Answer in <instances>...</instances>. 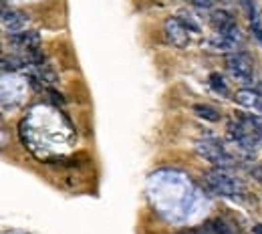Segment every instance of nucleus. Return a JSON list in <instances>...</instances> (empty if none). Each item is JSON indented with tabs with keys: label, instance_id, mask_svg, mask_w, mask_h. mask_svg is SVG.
Returning <instances> with one entry per match:
<instances>
[{
	"label": "nucleus",
	"instance_id": "obj_14",
	"mask_svg": "<svg viewBox=\"0 0 262 234\" xmlns=\"http://www.w3.org/2000/svg\"><path fill=\"white\" fill-rule=\"evenodd\" d=\"M242 6L250 18V25H260V16H258V6L254 0H242Z\"/></svg>",
	"mask_w": 262,
	"mask_h": 234
},
{
	"label": "nucleus",
	"instance_id": "obj_3",
	"mask_svg": "<svg viewBox=\"0 0 262 234\" xmlns=\"http://www.w3.org/2000/svg\"><path fill=\"white\" fill-rule=\"evenodd\" d=\"M196 152H198L204 160H208L210 164H214L216 167H230L234 164L232 156L224 150V147L220 143H216L212 139H200L196 141Z\"/></svg>",
	"mask_w": 262,
	"mask_h": 234
},
{
	"label": "nucleus",
	"instance_id": "obj_10",
	"mask_svg": "<svg viewBox=\"0 0 262 234\" xmlns=\"http://www.w3.org/2000/svg\"><path fill=\"white\" fill-rule=\"evenodd\" d=\"M236 101L240 105H244V107H250V109H258V105H260V97L252 91H238L236 93Z\"/></svg>",
	"mask_w": 262,
	"mask_h": 234
},
{
	"label": "nucleus",
	"instance_id": "obj_13",
	"mask_svg": "<svg viewBox=\"0 0 262 234\" xmlns=\"http://www.w3.org/2000/svg\"><path fill=\"white\" fill-rule=\"evenodd\" d=\"M208 81H210V87H212L216 93H220V95H228V93H230V91H228V85L224 83V79H222L220 73H210Z\"/></svg>",
	"mask_w": 262,
	"mask_h": 234
},
{
	"label": "nucleus",
	"instance_id": "obj_15",
	"mask_svg": "<svg viewBox=\"0 0 262 234\" xmlns=\"http://www.w3.org/2000/svg\"><path fill=\"white\" fill-rule=\"evenodd\" d=\"M178 18L182 20V23H184V27H186L190 33H200V27L194 23V18H192L188 12H180V14H178Z\"/></svg>",
	"mask_w": 262,
	"mask_h": 234
},
{
	"label": "nucleus",
	"instance_id": "obj_19",
	"mask_svg": "<svg viewBox=\"0 0 262 234\" xmlns=\"http://www.w3.org/2000/svg\"><path fill=\"white\" fill-rule=\"evenodd\" d=\"M252 234H262V224H256L254 226V232Z\"/></svg>",
	"mask_w": 262,
	"mask_h": 234
},
{
	"label": "nucleus",
	"instance_id": "obj_2",
	"mask_svg": "<svg viewBox=\"0 0 262 234\" xmlns=\"http://www.w3.org/2000/svg\"><path fill=\"white\" fill-rule=\"evenodd\" d=\"M250 123V121H248ZM228 135L230 139H234L240 147H244L248 152H256L260 143H262V135L250 125H244V123H228Z\"/></svg>",
	"mask_w": 262,
	"mask_h": 234
},
{
	"label": "nucleus",
	"instance_id": "obj_1",
	"mask_svg": "<svg viewBox=\"0 0 262 234\" xmlns=\"http://www.w3.org/2000/svg\"><path fill=\"white\" fill-rule=\"evenodd\" d=\"M204 184L208 186V190H212L214 194L224 196V198H242L244 196V186L240 180L228 176L222 167L210 169L204 174Z\"/></svg>",
	"mask_w": 262,
	"mask_h": 234
},
{
	"label": "nucleus",
	"instance_id": "obj_11",
	"mask_svg": "<svg viewBox=\"0 0 262 234\" xmlns=\"http://www.w3.org/2000/svg\"><path fill=\"white\" fill-rule=\"evenodd\" d=\"M206 226H208V230L214 232V234H238L236 228L230 226L228 222H224L222 218H214V220L206 222Z\"/></svg>",
	"mask_w": 262,
	"mask_h": 234
},
{
	"label": "nucleus",
	"instance_id": "obj_7",
	"mask_svg": "<svg viewBox=\"0 0 262 234\" xmlns=\"http://www.w3.org/2000/svg\"><path fill=\"white\" fill-rule=\"evenodd\" d=\"M27 27V14L20 12V10H8L4 8L2 10V29L8 33V34H16V33H23Z\"/></svg>",
	"mask_w": 262,
	"mask_h": 234
},
{
	"label": "nucleus",
	"instance_id": "obj_21",
	"mask_svg": "<svg viewBox=\"0 0 262 234\" xmlns=\"http://www.w3.org/2000/svg\"><path fill=\"white\" fill-rule=\"evenodd\" d=\"M188 2H190V0H188Z\"/></svg>",
	"mask_w": 262,
	"mask_h": 234
},
{
	"label": "nucleus",
	"instance_id": "obj_16",
	"mask_svg": "<svg viewBox=\"0 0 262 234\" xmlns=\"http://www.w3.org/2000/svg\"><path fill=\"white\" fill-rule=\"evenodd\" d=\"M250 29H252V34L262 42V27L260 25H250Z\"/></svg>",
	"mask_w": 262,
	"mask_h": 234
},
{
	"label": "nucleus",
	"instance_id": "obj_20",
	"mask_svg": "<svg viewBox=\"0 0 262 234\" xmlns=\"http://www.w3.org/2000/svg\"><path fill=\"white\" fill-rule=\"evenodd\" d=\"M258 111H260V113H262V101H260V105H258Z\"/></svg>",
	"mask_w": 262,
	"mask_h": 234
},
{
	"label": "nucleus",
	"instance_id": "obj_9",
	"mask_svg": "<svg viewBox=\"0 0 262 234\" xmlns=\"http://www.w3.org/2000/svg\"><path fill=\"white\" fill-rule=\"evenodd\" d=\"M210 45L218 51H234L238 40H234L228 33H216L212 38H210Z\"/></svg>",
	"mask_w": 262,
	"mask_h": 234
},
{
	"label": "nucleus",
	"instance_id": "obj_6",
	"mask_svg": "<svg viewBox=\"0 0 262 234\" xmlns=\"http://www.w3.org/2000/svg\"><path fill=\"white\" fill-rule=\"evenodd\" d=\"M10 42L20 49L25 55L29 53H36L38 47H40V36L36 31H23V33H16V34H10Z\"/></svg>",
	"mask_w": 262,
	"mask_h": 234
},
{
	"label": "nucleus",
	"instance_id": "obj_17",
	"mask_svg": "<svg viewBox=\"0 0 262 234\" xmlns=\"http://www.w3.org/2000/svg\"><path fill=\"white\" fill-rule=\"evenodd\" d=\"M178 234H206L204 230H184V232H178Z\"/></svg>",
	"mask_w": 262,
	"mask_h": 234
},
{
	"label": "nucleus",
	"instance_id": "obj_8",
	"mask_svg": "<svg viewBox=\"0 0 262 234\" xmlns=\"http://www.w3.org/2000/svg\"><path fill=\"white\" fill-rule=\"evenodd\" d=\"M210 25H212V29L216 33H224V31L232 29L236 23H234V16L230 12H226V10H214L210 14Z\"/></svg>",
	"mask_w": 262,
	"mask_h": 234
},
{
	"label": "nucleus",
	"instance_id": "obj_4",
	"mask_svg": "<svg viewBox=\"0 0 262 234\" xmlns=\"http://www.w3.org/2000/svg\"><path fill=\"white\" fill-rule=\"evenodd\" d=\"M226 69L240 83H250L252 81V61L244 53L226 55Z\"/></svg>",
	"mask_w": 262,
	"mask_h": 234
},
{
	"label": "nucleus",
	"instance_id": "obj_5",
	"mask_svg": "<svg viewBox=\"0 0 262 234\" xmlns=\"http://www.w3.org/2000/svg\"><path fill=\"white\" fill-rule=\"evenodd\" d=\"M164 31H165V38L171 42L173 47L178 49H186L190 45V31L184 27V23L178 16H167L164 23Z\"/></svg>",
	"mask_w": 262,
	"mask_h": 234
},
{
	"label": "nucleus",
	"instance_id": "obj_12",
	"mask_svg": "<svg viewBox=\"0 0 262 234\" xmlns=\"http://www.w3.org/2000/svg\"><path fill=\"white\" fill-rule=\"evenodd\" d=\"M194 111H196V115L206 119V121H218L220 119V113H218L214 107H210V105H204V103H196Z\"/></svg>",
	"mask_w": 262,
	"mask_h": 234
},
{
	"label": "nucleus",
	"instance_id": "obj_18",
	"mask_svg": "<svg viewBox=\"0 0 262 234\" xmlns=\"http://www.w3.org/2000/svg\"><path fill=\"white\" fill-rule=\"evenodd\" d=\"M4 234H29V232H25V230H6Z\"/></svg>",
	"mask_w": 262,
	"mask_h": 234
}]
</instances>
